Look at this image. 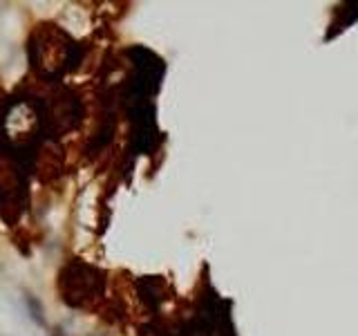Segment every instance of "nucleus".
<instances>
[{
  "label": "nucleus",
  "instance_id": "f03ea898",
  "mask_svg": "<svg viewBox=\"0 0 358 336\" xmlns=\"http://www.w3.org/2000/svg\"><path fill=\"white\" fill-rule=\"evenodd\" d=\"M52 336H65V332H63L61 327H54V329H52Z\"/></svg>",
  "mask_w": 358,
  "mask_h": 336
},
{
  "label": "nucleus",
  "instance_id": "f257e3e1",
  "mask_svg": "<svg viewBox=\"0 0 358 336\" xmlns=\"http://www.w3.org/2000/svg\"><path fill=\"white\" fill-rule=\"evenodd\" d=\"M25 303H27V309H29V316L36 320L38 325H45V314H43V305L36 296L32 294H25Z\"/></svg>",
  "mask_w": 358,
  "mask_h": 336
}]
</instances>
